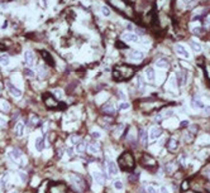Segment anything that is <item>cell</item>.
I'll use <instances>...</instances> for the list:
<instances>
[{"label": "cell", "instance_id": "cell-1", "mask_svg": "<svg viewBox=\"0 0 210 193\" xmlns=\"http://www.w3.org/2000/svg\"><path fill=\"white\" fill-rule=\"evenodd\" d=\"M68 179H70V182H71L72 187L76 188L77 191H82V189L85 188V182H84V179H82L80 176L71 174L68 177Z\"/></svg>", "mask_w": 210, "mask_h": 193}, {"label": "cell", "instance_id": "cell-2", "mask_svg": "<svg viewBox=\"0 0 210 193\" xmlns=\"http://www.w3.org/2000/svg\"><path fill=\"white\" fill-rule=\"evenodd\" d=\"M175 52H176L177 56L182 57V58H185V59L191 58V54H190V52L187 50V48L184 46V44H176V46H175Z\"/></svg>", "mask_w": 210, "mask_h": 193}, {"label": "cell", "instance_id": "cell-3", "mask_svg": "<svg viewBox=\"0 0 210 193\" xmlns=\"http://www.w3.org/2000/svg\"><path fill=\"white\" fill-rule=\"evenodd\" d=\"M6 88H8L9 93H10L13 97H15V99H19V97L22 96V91L19 90L18 87H15L14 85H13V82H10V81L6 82Z\"/></svg>", "mask_w": 210, "mask_h": 193}, {"label": "cell", "instance_id": "cell-4", "mask_svg": "<svg viewBox=\"0 0 210 193\" xmlns=\"http://www.w3.org/2000/svg\"><path fill=\"white\" fill-rule=\"evenodd\" d=\"M128 58L133 62H141L144 58V53L142 50H130L128 53Z\"/></svg>", "mask_w": 210, "mask_h": 193}, {"label": "cell", "instance_id": "cell-5", "mask_svg": "<svg viewBox=\"0 0 210 193\" xmlns=\"http://www.w3.org/2000/svg\"><path fill=\"white\" fill-rule=\"evenodd\" d=\"M120 164L123 165L124 169H128L133 167V158L129 155L128 153H125L123 157H120Z\"/></svg>", "mask_w": 210, "mask_h": 193}, {"label": "cell", "instance_id": "cell-6", "mask_svg": "<svg viewBox=\"0 0 210 193\" xmlns=\"http://www.w3.org/2000/svg\"><path fill=\"white\" fill-rule=\"evenodd\" d=\"M122 39L127 43H137L139 40V37L133 32H127L122 36Z\"/></svg>", "mask_w": 210, "mask_h": 193}, {"label": "cell", "instance_id": "cell-7", "mask_svg": "<svg viewBox=\"0 0 210 193\" xmlns=\"http://www.w3.org/2000/svg\"><path fill=\"white\" fill-rule=\"evenodd\" d=\"M162 135V130L158 126H152L151 130H149V134H148V138L151 139V140H156V139H158Z\"/></svg>", "mask_w": 210, "mask_h": 193}, {"label": "cell", "instance_id": "cell-8", "mask_svg": "<svg viewBox=\"0 0 210 193\" xmlns=\"http://www.w3.org/2000/svg\"><path fill=\"white\" fill-rule=\"evenodd\" d=\"M24 59H25V63H27L28 66H34V63H36V56H34V53L32 52V50H25L24 53Z\"/></svg>", "mask_w": 210, "mask_h": 193}, {"label": "cell", "instance_id": "cell-9", "mask_svg": "<svg viewBox=\"0 0 210 193\" xmlns=\"http://www.w3.org/2000/svg\"><path fill=\"white\" fill-rule=\"evenodd\" d=\"M8 155H9V158H12L14 162H18V160H20L22 158H23V153H22L19 149H10L9 150V153H8Z\"/></svg>", "mask_w": 210, "mask_h": 193}, {"label": "cell", "instance_id": "cell-10", "mask_svg": "<svg viewBox=\"0 0 210 193\" xmlns=\"http://www.w3.org/2000/svg\"><path fill=\"white\" fill-rule=\"evenodd\" d=\"M106 169H108V172H109V174H111V176H117L118 172H119L118 165L115 164V162H113V160H108L106 162Z\"/></svg>", "mask_w": 210, "mask_h": 193}, {"label": "cell", "instance_id": "cell-11", "mask_svg": "<svg viewBox=\"0 0 210 193\" xmlns=\"http://www.w3.org/2000/svg\"><path fill=\"white\" fill-rule=\"evenodd\" d=\"M93 178H94L95 183L101 187V184L104 183V176H103V173H101L100 170H93Z\"/></svg>", "mask_w": 210, "mask_h": 193}, {"label": "cell", "instance_id": "cell-12", "mask_svg": "<svg viewBox=\"0 0 210 193\" xmlns=\"http://www.w3.org/2000/svg\"><path fill=\"white\" fill-rule=\"evenodd\" d=\"M34 147H36V150L38 151V153H41V151H43L44 149V139L42 137H37L36 138V143H34Z\"/></svg>", "mask_w": 210, "mask_h": 193}, {"label": "cell", "instance_id": "cell-13", "mask_svg": "<svg viewBox=\"0 0 210 193\" xmlns=\"http://www.w3.org/2000/svg\"><path fill=\"white\" fill-rule=\"evenodd\" d=\"M144 73H146V77L149 82H154L156 81V73H154V69L152 67H147L144 69Z\"/></svg>", "mask_w": 210, "mask_h": 193}, {"label": "cell", "instance_id": "cell-14", "mask_svg": "<svg viewBox=\"0 0 210 193\" xmlns=\"http://www.w3.org/2000/svg\"><path fill=\"white\" fill-rule=\"evenodd\" d=\"M15 134H17V137H23L25 134V125L22 121H19L15 125Z\"/></svg>", "mask_w": 210, "mask_h": 193}, {"label": "cell", "instance_id": "cell-15", "mask_svg": "<svg viewBox=\"0 0 210 193\" xmlns=\"http://www.w3.org/2000/svg\"><path fill=\"white\" fill-rule=\"evenodd\" d=\"M180 73V77H179V85L181 86H185L187 83V81H189V73H187L186 71H181L179 72Z\"/></svg>", "mask_w": 210, "mask_h": 193}, {"label": "cell", "instance_id": "cell-16", "mask_svg": "<svg viewBox=\"0 0 210 193\" xmlns=\"http://www.w3.org/2000/svg\"><path fill=\"white\" fill-rule=\"evenodd\" d=\"M167 88L168 90H176L177 88V82H176V76L175 75H171L170 78H168V82H167Z\"/></svg>", "mask_w": 210, "mask_h": 193}, {"label": "cell", "instance_id": "cell-17", "mask_svg": "<svg viewBox=\"0 0 210 193\" xmlns=\"http://www.w3.org/2000/svg\"><path fill=\"white\" fill-rule=\"evenodd\" d=\"M87 150H89V153L93 154V155H99V153H100V148H99V145L95 144V143L89 144Z\"/></svg>", "mask_w": 210, "mask_h": 193}, {"label": "cell", "instance_id": "cell-18", "mask_svg": "<svg viewBox=\"0 0 210 193\" xmlns=\"http://www.w3.org/2000/svg\"><path fill=\"white\" fill-rule=\"evenodd\" d=\"M42 57L44 58V61L47 62V65H49V66H55V61H53V58L51 57V54H49L48 52L43 50V52H42Z\"/></svg>", "mask_w": 210, "mask_h": 193}, {"label": "cell", "instance_id": "cell-19", "mask_svg": "<svg viewBox=\"0 0 210 193\" xmlns=\"http://www.w3.org/2000/svg\"><path fill=\"white\" fill-rule=\"evenodd\" d=\"M156 66H157L158 68H161V69H167L168 68V61L167 59H165V58H161V59H158V61L156 62Z\"/></svg>", "mask_w": 210, "mask_h": 193}, {"label": "cell", "instance_id": "cell-20", "mask_svg": "<svg viewBox=\"0 0 210 193\" xmlns=\"http://www.w3.org/2000/svg\"><path fill=\"white\" fill-rule=\"evenodd\" d=\"M190 47L194 49V52H196V53H200L201 52V46H200V43L199 42H196L195 39H192V40H190Z\"/></svg>", "mask_w": 210, "mask_h": 193}, {"label": "cell", "instance_id": "cell-21", "mask_svg": "<svg viewBox=\"0 0 210 193\" xmlns=\"http://www.w3.org/2000/svg\"><path fill=\"white\" fill-rule=\"evenodd\" d=\"M103 111L106 112V114H114V111H115V106H114V104H106V105L103 106Z\"/></svg>", "mask_w": 210, "mask_h": 193}, {"label": "cell", "instance_id": "cell-22", "mask_svg": "<svg viewBox=\"0 0 210 193\" xmlns=\"http://www.w3.org/2000/svg\"><path fill=\"white\" fill-rule=\"evenodd\" d=\"M139 139H141V141H142L143 145L147 144V141H148V134H147V131H146L144 129H142V130L139 131Z\"/></svg>", "mask_w": 210, "mask_h": 193}, {"label": "cell", "instance_id": "cell-23", "mask_svg": "<svg viewBox=\"0 0 210 193\" xmlns=\"http://www.w3.org/2000/svg\"><path fill=\"white\" fill-rule=\"evenodd\" d=\"M192 107H195V109H204L205 104L200 99H194L192 100Z\"/></svg>", "mask_w": 210, "mask_h": 193}, {"label": "cell", "instance_id": "cell-24", "mask_svg": "<svg viewBox=\"0 0 210 193\" xmlns=\"http://www.w3.org/2000/svg\"><path fill=\"white\" fill-rule=\"evenodd\" d=\"M177 148H179V141L176 140V139H170V141H168V149L170 150H176Z\"/></svg>", "mask_w": 210, "mask_h": 193}, {"label": "cell", "instance_id": "cell-25", "mask_svg": "<svg viewBox=\"0 0 210 193\" xmlns=\"http://www.w3.org/2000/svg\"><path fill=\"white\" fill-rule=\"evenodd\" d=\"M79 140H80V138L77 137V135H71L68 139H67V144L71 147V145H75L79 143Z\"/></svg>", "mask_w": 210, "mask_h": 193}, {"label": "cell", "instance_id": "cell-26", "mask_svg": "<svg viewBox=\"0 0 210 193\" xmlns=\"http://www.w3.org/2000/svg\"><path fill=\"white\" fill-rule=\"evenodd\" d=\"M0 109H1L3 111L8 112L9 110H10V105L8 104V101H5V100H0Z\"/></svg>", "mask_w": 210, "mask_h": 193}, {"label": "cell", "instance_id": "cell-27", "mask_svg": "<svg viewBox=\"0 0 210 193\" xmlns=\"http://www.w3.org/2000/svg\"><path fill=\"white\" fill-rule=\"evenodd\" d=\"M23 72H24V76L25 77H28V78H34L36 77V72H34L33 69H30V68H25Z\"/></svg>", "mask_w": 210, "mask_h": 193}, {"label": "cell", "instance_id": "cell-28", "mask_svg": "<svg viewBox=\"0 0 210 193\" xmlns=\"http://www.w3.org/2000/svg\"><path fill=\"white\" fill-rule=\"evenodd\" d=\"M114 189H115V191H118V192H122L123 189H124L123 182L122 181H115V182H114Z\"/></svg>", "mask_w": 210, "mask_h": 193}, {"label": "cell", "instance_id": "cell-29", "mask_svg": "<svg viewBox=\"0 0 210 193\" xmlns=\"http://www.w3.org/2000/svg\"><path fill=\"white\" fill-rule=\"evenodd\" d=\"M0 65L4 66V67L9 65V57H8V54H1V56H0Z\"/></svg>", "mask_w": 210, "mask_h": 193}, {"label": "cell", "instance_id": "cell-30", "mask_svg": "<svg viewBox=\"0 0 210 193\" xmlns=\"http://www.w3.org/2000/svg\"><path fill=\"white\" fill-rule=\"evenodd\" d=\"M9 182H10V176H9V174H4L1 177V179H0V183H1L3 187H5Z\"/></svg>", "mask_w": 210, "mask_h": 193}, {"label": "cell", "instance_id": "cell-31", "mask_svg": "<svg viewBox=\"0 0 210 193\" xmlns=\"http://www.w3.org/2000/svg\"><path fill=\"white\" fill-rule=\"evenodd\" d=\"M38 121H39V119H38V116H37V115L32 114V115L29 116V122H30V125H32V126L37 125V124H38Z\"/></svg>", "mask_w": 210, "mask_h": 193}, {"label": "cell", "instance_id": "cell-32", "mask_svg": "<svg viewBox=\"0 0 210 193\" xmlns=\"http://www.w3.org/2000/svg\"><path fill=\"white\" fill-rule=\"evenodd\" d=\"M91 138H94V139H101L103 138V134H101V131H99V130H93L91 131Z\"/></svg>", "mask_w": 210, "mask_h": 193}, {"label": "cell", "instance_id": "cell-33", "mask_svg": "<svg viewBox=\"0 0 210 193\" xmlns=\"http://www.w3.org/2000/svg\"><path fill=\"white\" fill-rule=\"evenodd\" d=\"M85 144H86V141H81V143H77L76 151H77V153H82V151L85 150Z\"/></svg>", "mask_w": 210, "mask_h": 193}, {"label": "cell", "instance_id": "cell-34", "mask_svg": "<svg viewBox=\"0 0 210 193\" xmlns=\"http://www.w3.org/2000/svg\"><path fill=\"white\" fill-rule=\"evenodd\" d=\"M206 141H208V143H209V141H210V137H208V135H203V137H201V138H199L198 143L203 145V144H205V143H206Z\"/></svg>", "mask_w": 210, "mask_h": 193}, {"label": "cell", "instance_id": "cell-35", "mask_svg": "<svg viewBox=\"0 0 210 193\" xmlns=\"http://www.w3.org/2000/svg\"><path fill=\"white\" fill-rule=\"evenodd\" d=\"M119 109L120 110H128V109H130V104L127 102V101H123V102L119 104Z\"/></svg>", "mask_w": 210, "mask_h": 193}, {"label": "cell", "instance_id": "cell-36", "mask_svg": "<svg viewBox=\"0 0 210 193\" xmlns=\"http://www.w3.org/2000/svg\"><path fill=\"white\" fill-rule=\"evenodd\" d=\"M108 99V95L106 93H103V95H99V96L96 97V102H99V104H103L105 100Z\"/></svg>", "mask_w": 210, "mask_h": 193}, {"label": "cell", "instance_id": "cell-37", "mask_svg": "<svg viewBox=\"0 0 210 193\" xmlns=\"http://www.w3.org/2000/svg\"><path fill=\"white\" fill-rule=\"evenodd\" d=\"M101 13H103L104 17H109L111 11H110V9L108 8V6H105V5H104V6H101Z\"/></svg>", "mask_w": 210, "mask_h": 193}, {"label": "cell", "instance_id": "cell-38", "mask_svg": "<svg viewBox=\"0 0 210 193\" xmlns=\"http://www.w3.org/2000/svg\"><path fill=\"white\" fill-rule=\"evenodd\" d=\"M71 169L77 170V172H82V165L80 163H74V164H71Z\"/></svg>", "mask_w": 210, "mask_h": 193}, {"label": "cell", "instance_id": "cell-39", "mask_svg": "<svg viewBox=\"0 0 210 193\" xmlns=\"http://www.w3.org/2000/svg\"><path fill=\"white\" fill-rule=\"evenodd\" d=\"M53 93H55V96L58 97V99H63V91L60 90V88H56V90H53Z\"/></svg>", "mask_w": 210, "mask_h": 193}, {"label": "cell", "instance_id": "cell-40", "mask_svg": "<svg viewBox=\"0 0 210 193\" xmlns=\"http://www.w3.org/2000/svg\"><path fill=\"white\" fill-rule=\"evenodd\" d=\"M128 140H129V141H133V143L135 141V132H134V128H132V130H130V134L128 135Z\"/></svg>", "mask_w": 210, "mask_h": 193}, {"label": "cell", "instance_id": "cell-41", "mask_svg": "<svg viewBox=\"0 0 210 193\" xmlns=\"http://www.w3.org/2000/svg\"><path fill=\"white\" fill-rule=\"evenodd\" d=\"M172 114H173V110L172 109H168L163 114H161V118H167V116H171Z\"/></svg>", "mask_w": 210, "mask_h": 193}, {"label": "cell", "instance_id": "cell-42", "mask_svg": "<svg viewBox=\"0 0 210 193\" xmlns=\"http://www.w3.org/2000/svg\"><path fill=\"white\" fill-rule=\"evenodd\" d=\"M46 102H47V105H48V106H56L57 105L56 101L53 99H46Z\"/></svg>", "mask_w": 210, "mask_h": 193}, {"label": "cell", "instance_id": "cell-43", "mask_svg": "<svg viewBox=\"0 0 210 193\" xmlns=\"http://www.w3.org/2000/svg\"><path fill=\"white\" fill-rule=\"evenodd\" d=\"M6 126V119L0 116V128H5Z\"/></svg>", "mask_w": 210, "mask_h": 193}, {"label": "cell", "instance_id": "cell-44", "mask_svg": "<svg viewBox=\"0 0 210 193\" xmlns=\"http://www.w3.org/2000/svg\"><path fill=\"white\" fill-rule=\"evenodd\" d=\"M160 193H171L170 189H168L167 187H165V186H162V187L160 188Z\"/></svg>", "mask_w": 210, "mask_h": 193}, {"label": "cell", "instance_id": "cell-45", "mask_svg": "<svg viewBox=\"0 0 210 193\" xmlns=\"http://www.w3.org/2000/svg\"><path fill=\"white\" fill-rule=\"evenodd\" d=\"M46 189H47V182H44L42 184V188H39V192L38 193H44L46 192Z\"/></svg>", "mask_w": 210, "mask_h": 193}, {"label": "cell", "instance_id": "cell-46", "mask_svg": "<svg viewBox=\"0 0 210 193\" xmlns=\"http://www.w3.org/2000/svg\"><path fill=\"white\" fill-rule=\"evenodd\" d=\"M147 192H148V193H157L156 188L152 187V186H148V187H147Z\"/></svg>", "mask_w": 210, "mask_h": 193}, {"label": "cell", "instance_id": "cell-47", "mask_svg": "<svg viewBox=\"0 0 210 193\" xmlns=\"http://www.w3.org/2000/svg\"><path fill=\"white\" fill-rule=\"evenodd\" d=\"M120 130H123V125H120V126H119V128H118V129H117V130H115V131H114V135H115V137H117V138H118V137H119V135H120V134H119V132H120Z\"/></svg>", "mask_w": 210, "mask_h": 193}, {"label": "cell", "instance_id": "cell-48", "mask_svg": "<svg viewBox=\"0 0 210 193\" xmlns=\"http://www.w3.org/2000/svg\"><path fill=\"white\" fill-rule=\"evenodd\" d=\"M19 178H22V182H25V181H27V176H25V173H23V172L19 173Z\"/></svg>", "mask_w": 210, "mask_h": 193}, {"label": "cell", "instance_id": "cell-49", "mask_svg": "<svg viewBox=\"0 0 210 193\" xmlns=\"http://www.w3.org/2000/svg\"><path fill=\"white\" fill-rule=\"evenodd\" d=\"M204 110H205V115H210V106H205Z\"/></svg>", "mask_w": 210, "mask_h": 193}, {"label": "cell", "instance_id": "cell-50", "mask_svg": "<svg viewBox=\"0 0 210 193\" xmlns=\"http://www.w3.org/2000/svg\"><path fill=\"white\" fill-rule=\"evenodd\" d=\"M67 155H68V157H72V155H74V149H72V148L67 150Z\"/></svg>", "mask_w": 210, "mask_h": 193}, {"label": "cell", "instance_id": "cell-51", "mask_svg": "<svg viewBox=\"0 0 210 193\" xmlns=\"http://www.w3.org/2000/svg\"><path fill=\"white\" fill-rule=\"evenodd\" d=\"M184 189H187V182H184V186H182Z\"/></svg>", "mask_w": 210, "mask_h": 193}, {"label": "cell", "instance_id": "cell-52", "mask_svg": "<svg viewBox=\"0 0 210 193\" xmlns=\"http://www.w3.org/2000/svg\"><path fill=\"white\" fill-rule=\"evenodd\" d=\"M37 183H38V178H34V181H33V186H37Z\"/></svg>", "mask_w": 210, "mask_h": 193}, {"label": "cell", "instance_id": "cell-53", "mask_svg": "<svg viewBox=\"0 0 210 193\" xmlns=\"http://www.w3.org/2000/svg\"><path fill=\"white\" fill-rule=\"evenodd\" d=\"M184 1H185L186 4H191V3L194 1V0H184Z\"/></svg>", "mask_w": 210, "mask_h": 193}, {"label": "cell", "instance_id": "cell-54", "mask_svg": "<svg viewBox=\"0 0 210 193\" xmlns=\"http://www.w3.org/2000/svg\"><path fill=\"white\" fill-rule=\"evenodd\" d=\"M127 28H128L129 30H133V25H130V24H128V25H127Z\"/></svg>", "mask_w": 210, "mask_h": 193}, {"label": "cell", "instance_id": "cell-55", "mask_svg": "<svg viewBox=\"0 0 210 193\" xmlns=\"http://www.w3.org/2000/svg\"><path fill=\"white\" fill-rule=\"evenodd\" d=\"M187 125V121H182L181 122V126H186Z\"/></svg>", "mask_w": 210, "mask_h": 193}, {"label": "cell", "instance_id": "cell-56", "mask_svg": "<svg viewBox=\"0 0 210 193\" xmlns=\"http://www.w3.org/2000/svg\"><path fill=\"white\" fill-rule=\"evenodd\" d=\"M0 91H1V83H0Z\"/></svg>", "mask_w": 210, "mask_h": 193}, {"label": "cell", "instance_id": "cell-57", "mask_svg": "<svg viewBox=\"0 0 210 193\" xmlns=\"http://www.w3.org/2000/svg\"><path fill=\"white\" fill-rule=\"evenodd\" d=\"M10 193H17V192H15V191H13V192H10Z\"/></svg>", "mask_w": 210, "mask_h": 193}]
</instances>
